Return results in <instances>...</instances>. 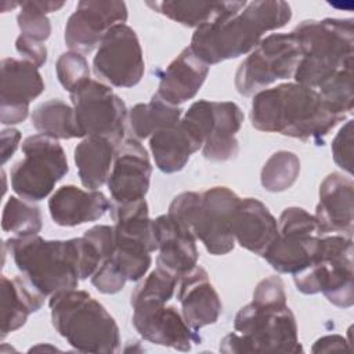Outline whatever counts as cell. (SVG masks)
Instances as JSON below:
<instances>
[{"label":"cell","mask_w":354,"mask_h":354,"mask_svg":"<svg viewBox=\"0 0 354 354\" xmlns=\"http://www.w3.org/2000/svg\"><path fill=\"white\" fill-rule=\"evenodd\" d=\"M252 301L261 304H286V293L282 279L277 275L261 279L254 288Z\"/></svg>","instance_id":"cell-41"},{"label":"cell","mask_w":354,"mask_h":354,"mask_svg":"<svg viewBox=\"0 0 354 354\" xmlns=\"http://www.w3.org/2000/svg\"><path fill=\"white\" fill-rule=\"evenodd\" d=\"M109 209L111 202L101 191H84L72 184L59 187L48 199L50 216L61 227H76L95 221Z\"/></svg>","instance_id":"cell-23"},{"label":"cell","mask_w":354,"mask_h":354,"mask_svg":"<svg viewBox=\"0 0 354 354\" xmlns=\"http://www.w3.org/2000/svg\"><path fill=\"white\" fill-rule=\"evenodd\" d=\"M127 279L124 275L113 266L109 259H104L95 272L91 275V283L94 288L105 295H113L120 292Z\"/></svg>","instance_id":"cell-39"},{"label":"cell","mask_w":354,"mask_h":354,"mask_svg":"<svg viewBox=\"0 0 354 354\" xmlns=\"http://www.w3.org/2000/svg\"><path fill=\"white\" fill-rule=\"evenodd\" d=\"M232 235L246 250L263 256L278 235V221L256 198H241L234 217Z\"/></svg>","instance_id":"cell-24"},{"label":"cell","mask_w":354,"mask_h":354,"mask_svg":"<svg viewBox=\"0 0 354 354\" xmlns=\"http://www.w3.org/2000/svg\"><path fill=\"white\" fill-rule=\"evenodd\" d=\"M301 53L295 35L271 33L260 40L239 64L235 73V88L249 97L266 90L277 80L293 77Z\"/></svg>","instance_id":"cell-11"},{"label":"cell","mask_w":354,"mask_h":354,"mask_svg":"<svg viewBox=\"0 0 354 354\" xmlns=\"http://www.w3.org/2000/svg\"><path fill=\"white\" fill-rule=\"evenodd\" d=\"M118 144L106 137L88 136L75 148V165L83 187L97 189L109 177Z\"/></svg>","instance_id":"cell-28"},{"label":"cell","mask_w":354,"mask_h":354,"mask_svg":"<svg viewBox=\"0 0 354 354\" xmlns=\"http://www.w3.org/2000/svg\"><path fill=\"white\" fill-rule=\"evenodd\" d=\"M354 183L342 173L328 174L319 185L315 218L325 235H353Z\"/></svg>","instance_id":"cell-19"},{"label":"cell","mask_w":354,"mask_h":354,"mask_svg":"<svg viewBox=\"0 0 354 354\" xmlns=\"http://www.w3.org/2000/svg\"><path fill=\"white\" fill-rule=\"evenodd\" d=\"M127 7L119 0H83L65 25V44L80 54L98 48L104 35L115 25L124 24Z\"/></svg>","instance_id":"cell-15"},{"label":"cell","mask_w":354,"mask_h":354,"mask_svg":"<svg viewBox=\"0 0 354 354\" xmlns=\"http://www.w3.org/2000/svg\"><path fill=\"white\" fill-rule=\"evenodd\" d=\"M98 250L102 260L106 259L115 248V230L111 225H94L84 235Z\"/></svg>","instance_id":"cell-43"},{"label":"cell","mask_w":354,"mask_h":354,"mask_svg":"<svg viewBox=\"0 0 354 354\" xmlns=\"http://www.w3.org/2000/svg\"><path fill=\"white\" fill-rule=\"evenodd\" d=\"M300 174V159L295 152L277 151L264 163L260 174L261 185L268 192H283Z\"/></svg>","instance_id":"cell-33"},{"label":"cell","mask_w":354,"mask_h":354,"mask_svg":"<svg viewBox=\"0 0 354 354\" xmlns=\"http://www.w3.org/2000/svg\"><path fill=\"white\" fill-rule=\"evenodd\" d=\"M111 216L115 221L113 230L116 234L138 239L148 245L152 252L156 250L152 234V220L149 218L145 198L129 203L111 202Z\"/></svg>","instance_id":"cell-31"},{"label":"cell","mask_w":354,"mask_h":354,"mask_svg":"<svg viewBox=\"0 0 354 354\" xmlns=\"http://www.w3.org/2000/svg\"><path fill=\"white\" fill-rule=\"evenodd\" d=\"M203 140L202 153L213 162L234 159L239 152L235 134L239 131L243 113L232 101L199 100L191 104L184 118Z\"/></svg>","instance_id":"cell-13"},{"label":"cell","mask_w":354,"mask_h":354,"mask_svg":"<svg viewBox=\"0 0 354 354\" xmlns=\"http://www.w3.org/2000/svg\"><path fill=\"white\" fill-rule=\"evenodd\" d=\"M181 118V109L162 101L156 94L147 104H137L129 112L133 137L144 140L153 133L174 126Z\"/></svg>","instance_id":"cell-30"},{"label":"cell","mask_w":354,"mask_h":354,"mask_svg":"<svg viewBox=\"0 0 354 354\" xmlns=\"http://www.w3.org/2000/svg\"><path fill=\"white\" fill-rule=\"evenodd\" d=\"M207 73L209 65L196 57L189 47H185L160 75L156 95L162 101L178 106L196 95Z\"/></svg>","instance_id":"cell-22"},{"label":"cell","mask_w":354,"mask_h":354,"mask_svg":"<svg viewBox=\"0 0 354 354\" xmlns=\"http://www.w3.org/2000/svg\"><path fill=\"white\" fill-rule=\"evenodd\" d=\"M15 48L25 61L33 64L37 69L41 68L47 61V48L41 41H36L19 35L15 40Z\"/></svg>","instance_id":"cell-42"},{"label":"cell","mask_w":354,"mask_h":354,"mask_svg":"<svg viewBox=\"0 0 354 354\" xmlns=\"http://www.w3.org/2000/svg\"><path fill=\"white\" fill-rule=\"evenodd\" d=\"M44 91V82L39 69L17 58L1 59L0 87V122L1 124H17L24 122L29 113V104Z\"/></svg>","instance_id":"cell-18"},{"label":"cell","mask_w":354,"mask_h":354,"mask_svg":"<svg viewBox=\"0 0 354 354\" xmlns=\"http://www.w3.org/2000/svg\"><path fill=\"white\" fill-rule=\"evenodd\" d=\"M55 72L61 86L68 93L90 80L88 62L83 54L76 51L62 53L57 59Z\"/></svg>","instance_id":"cell-38"},{"label":"cell","mask_w":354,"mask_h":354,"mask_svg":"<svg viewBox=\"0 0 354 354\" xmlns=\"http://www.w3.org/2000/svg\"><path fill=\"white\" fill-rule=\"evenodd\" d=\"M322 236L314 214L301 207H286L278 220V235L261 257L275 271L293 275L318 257Z\"/></svg>","instance_id":"cell-10"},{"label":"cell","mask_w":354,"mask_h":354,"mask_svg":"<svg viewBox=\"0 0 354 354\" xmlns=\"http://www.w3.org/2000/svg\"><path fill=\"white\" fill-rule=\"evenodd\" d=\"M248 1H147L153 11L188 28H202L238 14Z\"/></svg>","instance_id":"cell-27"},{"label":"cell","mask_w":354,"mask_h":354,"mask_svg":"<svg viewBox=\"0 0 354 354\" xmlns=\"http://www.w3.org/2000/svg\"><path fill=\"white\" fill-rule=\"evenodd\" d=\"M54 329L80 353H118L120 335L115 318L86 290L57 292L50 301Z\"/></svg>","instance_id":"cell-5"},{"label":"cell","mask_w":354,"mask_h":354,"mask_svg":"<svg viewBox=\"0 0 354 354\" xmlns=\"http://www.w3.org/2000/svg\"><path fill=\"white\" fill-rule=\"evenodd\" d=\"M234 329L220 342L221 353H303L296 318L288 304L252 301L236 313Z\"/></svg>","instance_id":"cell-7"},{"label":"cell","mask_w":354,"mask_h":354,"mask_svg":"<svg viewBox=\"0 0 354 354\" xmlns=\"http://www.w3.org/2000/svg\"><path fill=\"white\" fill-rule=\"evenodd\" d=\"M239 201L228 187H212L203 192L187 191L171 201L167 214L188 228L210 254L223 256L235 246L232 217Z\"/></svg>","instance_id":"cell-6"},{"label":"cell","mask_w":354,"mask_h":354,"mask_svg":"<svg viewBox=\"0 0 354 354\" xmlns=\"http://www.w3.org/2000/svg\"><path fill=\"white\" fill-rule=\"evenodd\" d=\"M131 307L133 326L144 340L180 351H189L194 343H201V337L185 322L176 306L141 301Z\"/></svg>","instance_id":"cell-16"},{"label":"cell","mask_w":354,"mask_h":354,"mask_svg":"<svg viewBox=\"0 0 354 354\" xmlns=\"http://www.w3.org/2000/svg\"><path fill=\"white\" fill-rule=\"evenodd\" d=\"M43 227V218L39 206L30 201H22L10 196L3 209L1 228L15 236L37 235Z\"/></svg>","instance_id":"cell-34"},{"label":"cell","mask_w":354,"mask_h":354,"mask_svg":"<svg viewBox=\"0 0 354 354\" xmlns=\"http://www.w3.org/2000/svg\"><path fill=\"white\" fill-rule=\"evenodd\" d=\"M17 268L46 297L75 289L102 263L95 246L86 238L48 241L39 235L12 236L4 242Z\"/></svg>","instance_id":"cell-1"},{"label":"cell","mask_w":354,"mask_h":354,"mask_svg":"<svg viewBox=\"0 0 354 354\" xmlns=\"http://www.w3.org/2000/svg\"><path fill=\"white\" fill-rule=\"evenodd\" d=\"M178 285V277L170 271L156 266L131 292L130 304H137L141 301H160L167 303Z\"/></svg>","instance_id":"cell-37"},{"label":"cell","mask_w":354,"mask_h":354,"mask_svg":"<svg viewBox=\"0 0 354 354\" xmlns=\"http://www.w3.org/2000/svg\"><path fill=\"white\" fill-rule=\"evenodd\" d=\"M46 296L25 275L1 277V339L22 328L41 308Z\"/></svg>","instance_id":"cell-26"},{"label":"cell","mask_w":354,"mask_h":354,"mask_svg":"<svg viewBox=\"0 0 354 354\" xmlns=\"http://www.w3.org/2000/svg\"><path fill=\"white\" fill-rule=\"evenodd\" d=\"M64 1H22L21 11L17 17L21 35L36 41H44L50 37L51 24L47 18L48 12L58 11L64 7Z\"/></svg>","instance_id":"cell-35"},{"label":"cell","mask_w":354,"mask_h":354,"mask_svg":"<svg viewBox=\"0 0 354 354\" xmlns=\"http://www.w3.org/2000/svg\"><path fill=\"white\" fill-rule=\"evenodd\" d=\"M177 299L185 322L195 332L216 324L223 311L220 296L212 285L207 271L201 266H195L180 277Z\"/></svg>","instance_id":"cell-20"},{"label":"cell","mask_w":354,"mask_h":354,"mask_svg":"<svg viewBox=\"0 0 354 354\" xmlns=\"http://www.w3.org/2000/svg\"><path fill=\"white\" fill-rule=\"evenodd\" d=\"M151 174V160L140 140L134 137L123 140L116 148L106 181L112 202L129 203L144 199L149 189Z\"/></svg>","instance_id":"cell-17"},{"label":"cell","mask_w":354,"mask_h":354,"mask_svg":"<svg viewBox=\"0 0 354 354\" xmlns=\"http://www.w3.org/2000/svg\"><path fill=\"white\" fill-rule=\"evenodd\" d=\"M203 140L185 119L174 126L159 130L149 137V148L156 167L166 173H176L184 169L192 153L202 148Z\"/></svg>","instance_id":"cell-25"},{"label":"cell","mask_w":354,"mask_h":354,"mask_svg":"<svg viewBox=\"0 0 354 354\" xmlns=\"http://www.w3.org/2000/svg\"><path fill=\"white\" fill-rule=\"evenodd\" d=\"M354 249L350 236L328 234L318 257L293 274L296 289L304 295L322 292L329 303L348 308L354 303Z\"/></svg>","instance_id":"cell-8"},{"label":"cell","mask_w":354,"mask_h":354,"mask_svg":"<svg viewBox=\"0 0 354 354\" xmlns=\"http://www.w3.org/2000/svg\"><path fill=\"white\" fill-rule=\"evenodd\" d=\"M343 120L329 109L315 88L296 82L259 91L250 109L254 129L301 141L321 140Z\"/></svg>","instance_id":"cell-2"},{"label":"cell","mask_w":354,"mask_h":354,"mask_svg":"<svg viewBox=\"0 0 354 354\" xmlns=\"http://www.w3.org/2000/svg\"><path fill=\"white\" fill-rule=\"evenodd\" d=\"M22 152L10 171L11 188L25 201H41L69 170L65 151L55 138L33 134L22 142Z\"/></svg>","instance_id":"cell-9"},{"label":"cell","mask_w":354,"mask_h":354,"mask_svg":"<svg viewBox=\"0 0 354 354\" xmlns=\"http://www.w3.org/2000/svg\"><path fill=\"white\" fill-rule=\"evenodd\" d=\"M353 18L306 19L292 30L301 53L293 75L296 83L317 90L339 72L353 68Z\"/></svg>","instance_id":"cell-4"},{"label":"cell","mask_w":354,"mask_h":354,"mask_svg":"<svg viewBox=\"0 0 354 354\" xmlns=\"http://www.w3.org/2000/svg\"><path fill=\"white\" fill-rule=\"evenodd\" d=\"M32 124L40 134L55 140L83 137L73 106L59 98H51L39 104L32 112Z\"/></svg>","instance_id":"cell-29"},{"label":"cell","mask_w":354,"mask_h":354,"mask_svg":"<svg viewBox=\"0 0 354 354\" xmlns=\"http://www.w3.org/2000/svg\"><path fill=\"white\" fill-rule=\"evenodd\" d=\"M98 79L115 87H133L144 76L145 64L137 33L126 24L112 26L102 37L93 59Z\"/></svg>","instance_id":"cell-14"},{"label":"cell","mask_w":354,"mask_h":354,"mask_svg":"<svg viewBox=\"0 0 354 354\" xmlns=\"http://www.w3.org/2000/svg\"><path fill=\"white\" fill-rule=\"evenodd\" d=\"M152 234L159 250L156 266L170 271L178 279L196 266L199 256L196 238L167 213L152 220Z\"/></svg>","instance_id":"cell-21"},{"label":"cell","mask_w":354,"mask_h":354,"mask_svg":"<svg viewBox=\"0 0 354 354\" xmlns=\"http://www.w3.org/2000/svg\"><path fill=\"white\" fill-rule=\"evenodd\" d=\"M151 252L144 242L115 232V248L106 259L113 263L127 281H140L151 267Z\"/></svg>","instance_id":"cell-32"},{"label":"cell","mask_w":354,"mask_h":354,"mask_svg":"<svg viewBox=\"0 0 354 354\" xmlns=\"http://www.w3.org/2000/svg\"><path fill=\"white\" fill-rule=\"evenodd\" d=\"M21 141V133L17 129L1 130V163L4 165L17 151Z\"/></svg>","instance_id":"cell-44"},{"label":"cell","mask_w":354,"mask_h":354,"mask_svg":"<svg viewBox=\"0 0 354 354\" xmlns=\"http://www.w3.org/2000/svg\"><path fill=\"white\" fill-rule=\"evenodd\" d=\"M332 155L335 163L353 174V120H347L332 141Z\"/></svg>","instance_id":"cell-40"},{"label":"cell","mask_w":354,"mask_h":354,"mask_svg":"<svg viewBox=\"0 0 354 354\" xmlns=\"http://www.w3.org/2000/svg\"><path fill=\"white\" fill-rule=\"evenodd\" d=\"M330 350H348L346 339L339 335H329L318 339L313 346L314 353L330 351Z\"/></svg>","instance_id":"cell-45"},{"label":"cell","mask_w":354,"mask_h":354,"mask_svg":"<svg viewBox=\"0 0 354 354\" xmlns=\"http://www.w3.org/2000/svg\"><path fill=\"white\" fill-rule=\"evenodd\" d=\"M83 137L101 136L120 144L129 119L123 100L105 83L87 80L69 93Z\"/></svg>","instance_id":"cell-12"},{"label":"cell","mask_w":354,"mask_h":354,"mask_svg":"<svg viewBox=\"0 0 354 354\" xmlns=\"http://www.w3.org/2000/svg\"><path fill=\"white\" fill-rule=\"evenodd\" d=\"M324 102L337 116L346 119L353 112V68L339 72L336 76L325 82L317 88Z\"/></svg>","instance_id":"cell-36"},{"label":"cell","mask_w":354,"mask_h":354,"mask_svg":"<svg viewBox=\"0 0 354 354\" xmlns=\"http://www.w3.org/2000/svg\"><path fill=\"white\" fill-rule=\"evenodd\" d=\"M290 18L286 1H249L238 14L195 29L189 48L207 65L238 58L254 50L266 32L285 26Z\"/></svg>","instance_id":"cell-3"}]
</instances>
